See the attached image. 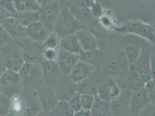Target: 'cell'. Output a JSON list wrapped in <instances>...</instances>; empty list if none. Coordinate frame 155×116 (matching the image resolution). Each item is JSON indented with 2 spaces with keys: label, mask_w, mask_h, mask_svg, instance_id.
<instances>
[{
  "label": "cell",
  "mask_w": 155,
  "mask_h": 116,
  "mask_svg": "<svg viewBox=\"0 0 155 116\" xmlns=\"http://www.w3.org/2000/svg\"><path fill=\"white\" fill-rule=\"evenodd\" d=\"M150 66L152 71V80L155 82V59L150 60Z\"/></svg>",
  "instance_id": "obj_37"
},
{
  "label": "cell",
  "mask_w": 155,
  "mask_h": 116,
  "mask_svg": "<svg viewBox=\"0 0 155 116\" xmlns=\"http://www.w3.org/2000/svg\"><path fill=\"white\" fill-rule=\"evenodd\" d=\"M92 66L87 62L79 60L71 72L72 80L75 83H80L89 77L91 71Z\"/></svg>",
  "instance_id": "obj_8"
},
{
  "label": "cell",
  "mask_w": 155,
  "mask_h": 116,
  "mask_svg": "<svg viewBox=\"0 0 155 116\" xmlns=\"http://www.w3.org/2000/svg\"><path fill=\"white\" fill-rule=\"evenodd\" d=\"M74 116H92L91 110L82 109L78 111L75 112Z\"/></svg>",
  "instance_id": "obj_36"
},
{
  "label": "cell",
  "mask_w": 155,
  "mask_h": 116,
  "mask_svg": "<svg viewBox=\"0 0 155 116\" xmlns=\"http://www.w3.org/2000/svg\"><path fill=\"white\" fill-rule=\"evenodd\" d=\"M129 29H131V30H134V32H137L138 33L142 32L143 35L145 34H149V32L148 31V26L147 25H143L141 23H132L129 26Z\"/></svg>",
  "instance_id": "obj_31"
},
{
  "label": "cell",
  "mask_w": 155,
  "mask_h": 116,
  "mask_svg": "<svg viewBox=\"0 0 155 116\" xmlns=\"http://www.w3.org/2000/svg\"><path fill=\"white\" fill-rule=\"evenodd\" d=\"M81 95V94L78 92H74L70 99L68 100V103L74 113L82 109Z\"/></svg>",
  "instance_id": "obj_25"
},
{
  "label": "cell",
  "mask_w": 155,
  "mask_h": 116,
  "mask_svg": "<svg viewBox=\"0 0 155 116\" xmlns=\"http://www.w3.org/2000/svg\"><path fill=\"white\" fill-rule=\"evenodd\" d=\"M129 84L130 88L133 90H138L145 87V83L140 77L134 65H131L130 69Z\"/></svg>",
  "instance_id": "obj_17"
},
{
  "label": "cell",
  "mask_w": 155,
  "mask_h": 116,
  "mask_svg": "<svg viewBox=\"0 0 155 116\" xmlns=\"http://www.w3.org/2000/svg\"><path fill=\"white\" fill-rule=\"evenodd\" d=\"M139 116H155V104L152 102L149 103L139 114Z\"/></svg>",
  "instance_id": "obj_30"
},
{
  "label": "cell",
  "mask_w": 155,
  "mask_h": 116,
  "mask_svg": "<svg viewBox=\"0 0 155 116\" xmlns=\"http://www.w3.org/2000/svg\"><path fill=\"white\" fill-rule=\"evenodd\" d=\"M23 57L25 63H33V64H34V62L37 59V58H35L34 55L27 53H23Z\"/></svg>",
  "instance_id": "obj_35"
},
{
  "label": "cell",
  "mask_w": 155,
  "mask_h": 116,
  "mask_svg": "<svg viewBox=\"0 0 155 116\" xmlns=\"http://www.w3.org/2000/svg\"><path fill=\"white\" fill-rule=\"evenodd\" d=\"M151 102L145 88L133 91L130 103L131 112L139 115L141 111Z\"/></svg>",
  "instance_id": "obj_5"
},
{
  "label": "cell",
  "mask_w": 155,
  "mask_h": 116,
  "mask_svg": "<svg viewBox=\"0 0 155 116\" xmlns=\"http://www.w3.org/2000/svg\"><path fill=\"white\" fill-rule=\"evenodd\" d=\"M58 49H45L44 52V60L49 61H56L58 58Z\"/></svg>",
  "instance_id": "obj_29"
},
{
  "label": "cell",
  "mask_w": 155,
  "mask_h": 116,
  "mask_svg": "<svg viewBox=\"0 0 155 116\" xmlns=\"http://www.w3.org/2000/svg\"><path fill=\"white\" fill-rule=\"evenodd\" d=\"M80 28L81 26L77 20L70 14L61 9L58 20L54 27L58 36L59 34L64 37L73 35L77 32Z\"/></svg>",
  "instance_id": "obj_3"
},
{
  "label": "cell",
  "mask_w": 155,
  "mask_h": 116,
  "mask_svg": "<svg viewBox=\"0 0 155 116\" xmlns=\"http://www.w3.org/2000/svg\"><path fill=\"white\" fill-rule=\"evenodd\" d=\"M109 110L110 105L108 106L107 102L103 101L97 96H95L94 103L91 110V116H108Z\"/></svg>",
  "instance_id": "obj_18"
},
{
  "label": "cell",
  "mask_w": 155,
  "mask_h": 116,
  "mask_svg": "<svg viewBox=\"0 0 155 116\" xmlns=\"http://www.w3.org/2000/svg\"><path fill=\"white\" fill-rule=\"evenodd\" d=\"M25 61L23 57V53L16 51L13 52L9 58L7 59L4 65L7 69L19 73Z\"/></svg>",
  "instance_id": "obj_15"
},
{
  "label": "cell",
  "mask_w": 155,
  "mask_h": 116,
  "mask_svg": "<svg viewBox=\"0 0 155 116\" xmlns=\"http://www.w3.org/2000/svg\"><path fill=\"white\" fill-rule=\"evenodd\" d=\"M80 60L79 55L73 54L59 48L56 62L59 71L64 76H70L75 66Z\"/></svg>",
  "instance_id": "obj_4"
},
{
  "label": "cell",
  "mask_w": 155,
  "mask_h": 116,
  "mask_svg": "<svg viewBox=\"0 0 155 116\" xmlns=\"http://www.w3.org/2000/svg\"><path fill=\"white\" fill-rule=\"evenodd\" d=\"M36 69L33 63H25L19 71L21 80L26 82H31L35 77Z\"/></svg>",
  "instance_id": "obj_19"
},
{
  "label": "cell",
  "mask_w": 155,
  "mask_h": 116,
  "mask_svg": "<svg viewBox=\"0 0 155 116\" xmlns=\"http://www.w3.org/2000/svg\"><path fill=\"white\" fill-rule=\"evenodd\" d=\"M146 90L148 93L149 96L150 97L151 101L155 99V82L151 80L148 83L145 84Z\"/></svg>",
  "instance_id": "obj_33"
},
{
  "label": "cell",
  "mask_w": 155,
  "mask_h": 116,
  "mask_svg": "<svg viewBox=\"0 0 155 116\" xmlns=\"http://www.w3.org/2000/svg\"><path fill=\"white\" fill-rule=\"evenodd\" d=\"M81 101L82 109L91 110L95 101V96L91 94H81Z\"/></svg>",
  "instance_id": "obj_26"
},
{
  "label": "cell",
  "mask_w": 155,
  "mask_h": 116,
  "mask_svg": "<svg viewBox=\"0 0 155 116\" xmlns=\"http://www.w3.org/2000/svg\"><path fill=\"white\" fill-rule=\"evenodd\" d=\"M26 33L32 39L38 42H44L48 36V30L41 21L33 23L26 28Z\"/></svg>",
  "instance_id": "obj_11"
},
{
  "label": "cell",
  "mask_w": 155,
  "mask_h": 116,
  "mask_svg": "<svg viewBox=\"0 0 155 116\" xmlns=\"http://www.w3.org/2000/svg\"><path fill=\"white\" fill-rule=\"evenodd\" d=\"M11 99L0 93V116H7L11 110Z\"/></svg>",
  "instance_id": "obj_23"
},
{
  "label": "cell",
  "mask_w": 155,
  "mask_h": 116,
  "mask_svg": "<svg viewBox=\"0 0 155 116\" xmlns=\"http://www.w3.org/2000/svg\"><path fill=\"white\" fill-rule=\"evenodd\" d=\"M1 25L13 39L22 38L27 35L26 28L21 26L13 16L8 18Z\"/></svg>",
  "instance_id": "obj_9"
},
{
  "label": "cell",
  "mask_w": 155,
  "mask_h": 116,
  "mask_svg": "<svg viewBox=\"0 0 155 116\" xmlns=\"http://www.w3.org/2000/svg\"><path fill=\"white\" fill-rule=\"evenodd\" d=\"M7 70V68L5 67V66L4 64H2V63H1L0 62V76L4 73V72Z\"/></svg>",
  "instance_id": "obj_38"
},
{
  "label": "cell",
  "mask_w": 155,
  "mask_h": 116,
  "mask_svg": "<svg viewBox=\"0 0 155 116\" xmlns=\"http://www.w3.org/2000/svg\"><path fill=\"white\" fill-rule=\"evenodd\" d=\"M20 24L27 28L33 23L40 21V11L37 12H16L13 15Z\"/></svg>",
  "instance_id": "obj_12"
},
{
  "label": "cell",
  "mask_w": 155,
  "mask_h": 116,
  "mask_svg": "<svg viewBox=\"0 0 155 116\" xmlns=\"http://www.w3.org/2000/svg\"><path fill=\"white\" fill-rule=\"evenodd\" d=\"M14 4L17 12L41 11V3L34 0H15Z\"/></svg>",
  "instance_id": "obj_13"
},
{
  "label": "cell",
  "mask_w": 155,
  "mask_h": 116,
  "mask_svg": "<svg viewBox=\"0 0 155 116\" xmlns=\"http://www.w3.org/2000/svg\"><path fill=\"white\" fill-rule=\"evenodd\" d=\"M35 116H54L52 112H46V111H42L41 113H39L38 115Z\"/></svg>",
  "instance_id": "obj_39"
},
{
  "label": "cell",
  "mask_w": 155,
  "mask_h": 116,
  "mask_svg": "<svg viewBox=\"0 0 155 116\" xmlns=\"http://www.w3.org/2000/svg\"><path fill=\"white\" fill-rule=\"evenodd\" d=\"M137 62V64L134 65L140 77L146 84L152 80L150 60L148 57L142 56V57L139 56Z\"/></svg>",
  "instance_id": "obj_10"
},
{
  "label": "cell",
  "mask_w": 155,
  "mask_h": 116,
  "mask_svg": "<svg viewBox=\"0 0 155 116\" xmlns=\"http://www.w3.org/2000/svg\"><path fill=\"white\" fill-rule=\"evenodd\" d=\"M126 55L130 61L134 62L139 58V49L134 45H129L126 49Z\"/></svg>",
  "instance_id": "obj_28"
},
{
  "label": "cell",
  "mask_w": 155,
  "mask_h": 116,
  "mask_svg": "<svg viewBox=\"0 0 155 116\" xmlns=\"http://www.w3.org/2000/svg\"><path fill=\"white\" fill-rule=\"evenodd\" d=\"M59 48L79 56L84 52L80 44L77 35H69L63 37L60 39Z\"/></svg>",
  "instance_id": "obj_6"
},
{
  "label": "cell",
  "mask_w": 155,
  "mask_h": 116,
  "mask_svg": "<svg viewBox=\"0 0 155 116\" xmlns=\"http://www.w3.org/2000/svg\"><path fill=\"white\" fill-rule=\"evenodd\" d=\"M41 66L44 77L47 80H51L59 71L56 61L43 60L41 63Z\"/></svg>",
  "instance_id": "obj_16"
},
{
  "label": "cell",
  "mask_w": 155,
  "mask_h": 116,
  "mask_svg": "<svg viewBox=\"0 0 155 116\" xmlns=\"http://www.w3.org/2000/svg\"><path fill=\"white\" fill-rule=\"evenodd\" d=\"M12 37L7 32L5 29L0 25V46L7 44Z\"/></svg>",
  "instance_id": "obj_32"
},
{
  "label": "cell",
  "mask_w": 155,
  "mask_h": 116,
  "mask_svg": "<svg viewBox=\"0 0 155 116\" xmlns=\"http://www.w3.org/2000/svg\"><path fill=\"white\" fill-rule=\"evenodd\" d=\"M11 16H13V15L8 13L2 7H0V25L3 23L8 18Z\"/></svg>",
  "instance_id": "obj_34"
},
{
  "label": "cell",
  "mask_w": 155,
  "mask_h": 116,
  "mask_svg": "<svg viewBox=\"0 0 155 116\" xmlns=\"http://www.w3.org/2000/svg\"><path fill=\"white\" fill-rule=\"evenodd\" d=\"M120 95V89L115 83L110 80L106 85L101 87L98 90L97 97L101 100L109 102L116 99Z\"/></svg>",
  "instance_id": "obj_7"
},
{
  "label": "cell",
  "mask_w": 155,
  "mask_h": 116,
  "mask_svg": "<svg viewBox=\"0 0 155 116\" xmlns=\"http://www.w3.org/2000/svg\"><path fill=\"white\" fill-rule=\"evenodd\" d=\"M19 73L7 69L0 76V92L9 98L18 95L21 90Z\"/></svg>",
  "instance_id": "obj_2"
},
{
  "label": "cell",
  "mask_w": 155,
  "mask_h": 116,
  "mask_svg": "<svg viewBox=\"0 0 155 116\" xmlns=\"http://www.w3.org/2000/svg\"><path fill=\"white\" fill-rule=\"evenodd\" d=\"M0 93H1V92H0Z\"/></svg>",
  "instance_id": "obj_40"
},
{
  "label": "cell",
  "mask_w": 155,
  "mask_h": 116,
  "mask_svg": "<svg viewBox=\"0 0 155 116\" xmlns=\"http://www.w3.org/2000/svg\"><path fill=\"white\" fill-rule=\"evenodd\" d=\"M0 7L13 16L17 12L12 0H0Z\"/></svg>",
  "instance_id": "obj_27"
},
{
  "label": "cell",
  "mask_w": 155,
  "mask_h": 116,
  "mask_svg": "<svg viewBox=\"0 0 155 116\" xmlns=\"http://www.w3.org/2000/svg\"><path fill=\"white\" fill-rule=\"evenodd\" d=\"M60 39L58 34L54 32L49 33L48 37L44 42L45 49H57L59 48Z\"/></svg>",
  "instance_id": "obj_22"
},
{
  "label": "cell",
  "mask_w": 155,
  "mask_h": 116,
  "mask_svg": "<svg viewBox=\"0 0 155 116\" xmlns=\"http://www.w3.org/2000/svg\"><path fill=\"white\" fill-rule=\"evenodd\" d=\"M40 101L43 111L52 112L59 101L53 92H48L40 96Z\"/></svg>",
  "instance_id": "obj_14"
},
{
  "label": "cell",
  "mask_w": 155,
  "mask_h": 116,
  "mask_svg": "<svg viewBox=\"0 0 155 116\" xmlns=\"http://www.w3.org/2000/svg\"><path fill=\"white\" fill-rule=\"evenodd\" d=\"M41 7L40 21L48 31L54 29L61 9L60 3L56 1H44Z\"/></svg>",
  "instance_id": "obj_1"
},
{
  "label": "cell",
  "mask_w": 155,
  "mask_h": 116,
  "mask_svg": "<svg viewBox=\"0 0 155 116\" xmlns=\"http://www.w3.org/2000/svg\"><path fill=\"white\" fill-rule=\"evenodd\" d=\"M128 103L124 100L115 99L111 102L110 109L116 114H120L124 112L127 108Z\"/></svg>",
  "instance_id": "obj_24"
},
{
  "label": "cell",
  "mask_w": 155,
  "mask_h": 116,
  "mask_svg": "<svg viewBox=\"0 0 155 116\" xmlns=\"http://www.w3.org/2000/svg\"><path fill=\"white\" fill-rule=\"evenodd\" d=\"M77 36L79 41L80 44L84 51H87L89 49H91L95 47V43L94 39L84 32H79Z\"/></svg>",
  "instance_id": "obj_21"
},
{
  "label": "cell",
  "mask_w": 155,
  "mask_h": 116,
  "mask_svg": "<svg viewBox=\"0 0 155 116\" xmlns=\"http://www.w3.org/2000/svg\"><path fill=\"white\" fill-rule=\"evenodd\" d=\"M54 116H74V111L71 109L68 101H59L52 111Z\"/></svg>",
  "instance_id": "obj_20"
}]
</instances>
